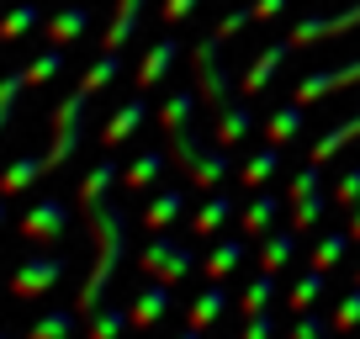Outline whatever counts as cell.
<instances>
[{"label": "cell", "instance_id": "obj_1", "mask_svg": "<svg viewBox=\"0 0 360 339\" xmlns=\"http://www.w3.org/2000/svg\"><path fill=\"white\" fill-rule=\"evenodd\" d=\"M79 207H85L90 228H96V265H90L85 286H79V318H90L101 307L106 286H112L117 265H122V255H127V223H122V207H112V191L90 196V202H79Z\"/></svg>", "mask_w": 360, "mask_h": 339}, {"label": "cell", "instance_id": "obj_2", "mask_svg": "<svg viewBox=\"0 0 360 339\" xmlns=\"http://www.w3.org/2000/svg\"><path fill=\"white\" fill-rule=\"evenodd\" d=\"M223 43L228 37L223 32H212V37H202L196 43V53H191V64H196V85H202V101H207V112L212 117H223V112H233V85H228V69H223Z\"/></svg>", "mask_w": 360, "mask_h": 339}, {"label": "cell", "instance_id": "obj_3", "mask_svg": "<svg viewBox=\"0 0 360 339\" xmlns=\"http://www.w3.org/2000/svg\"><path fill=\"white\" fill-rule=\"evenodd\" d=\"M85 106H90V91H85V85H79V91H69L64 101H58V112H53V143H48V165L75 159L79 138H85Z\"/></svg>", "mask_w": 360, "mask_h": 339}, {"label": "cell", "instance_id": "obj_4", "mask_svg": "<svg viewBox=\"0 0 360 339\" xmlns=\"http://www.w3.org/2000/svg\"><path fill=\"white\" fill-rule=\"evenodd\" d=\"M138 265H143L154 281H186V276L196 271V249H186V244H175V238H165V234H154L148 238V249L138 255Z\"/></svg>", "mask_w": 360, "mask_h": 339}, {"label": "cell", "instance_id": "obj_5", "mask_svg": "<svg viewBox=\"0 0 360 339\" xmlns=\"http://www.w3.org/2000/svg\"><path fill=\"white\" fill-rule=\"evenodd\" d=\"M64 271H69L64 255H27V260L16 265V276H11V292L16 297H48Z\"/></svg>", "mask_w": 360, "mask_h": 339}, {"label": "cell", "instance_id": "obj_6", "mask_svg": "<svg viewBox=\"0 0 360 339\" xmlns=\"http://www.w3.org/2000/svg\"><path fill=\"white\" fill-rule=\"evenodd\" d=\"M355 27H360V0L345 6V11H334V16H307V22H297L292 43L307 48V43H318V37H345V32H355Z\"/></svg>", "mask_w": 360, "mask_h": 339}, {"label": "cell", "instance_id": "obj_7", "mask_svg": "<svg viewBox=\"0 0 360 339\" xmlns=\"http://www.w3.org/2000/svg\"><path fill=\"white\" fill-rule=\"evenodd\" d=\"M355 79H360V58H349V64H339V69H318V75H307L302 85H297V101L313 106V101H323V96L355 85Z\"/></svg>", "mask_w": 360, "mask_h": 339}, {"label": "cell", "instance_id": "obj_8", "mask_svg": "<svg viewBox=\"0 0 360 339\" xmlns=\"http://www.w3.org/2000/svg\"><path fill=\"white\" fill-rule=\"evenodd\" d=\"M292 48H297L292 37H281V43H270V48H259V53L249 58L244 79H238V91H244V96H259V91H265V85H270V75H276V69H281V58L292 53Z\"/></svg>", "mask_w": 360, "mask_h": 339}, {"label": "cell", "instance_id": "obj_9", "mask_svg": "<svg viewBox=\"0 0 360 339\" xmlns=\"http://www.w3.org/2000/svg\"><path fill=\"white\" fill-rule=\"evenodd\" d=\"M22 234H27V238H43V244H48V238H64V234H69V207L53 202V196H48V202H37L32 212L22 217Z\"/></svg>", "mask_w": 360, "mask_h": 339}, {"label": "cell", "instance_id": "obj_10", "mask_svg": "<svg viewBox=\"0 0 360 339\" xmlns=\"http://www.w3.org/2000/svg\"><path fill=\"white\" fill-rule=\"evenodd\" d=\"M175 307V292H169V281H154L143 286V292L133 297V307H127V318H133V328H154L159 318Z\"/></svg>", "mask_w": 360, "mask_h": 339}, {"label": "cell", "instance_id": "obj_11", "mask_svg": "<svg viewBox=\"0 0 360 339\" xmlns=\"http://www.w3.org/2000/svg\"><path fill=\"white\" fill-rule=\"evenodd\" d=\"M143 117H148V101H143V96H133V101H122V106H117L112 117H106V127H101V143H106V148L127 143V138L138 133V122H143Z\"/></svg>", "mask_w": 360, "mask_h": 339}, {"label": "cell", "instance_id": "obj_12", "mask_svg": "<svg viewBox=\"0 0 360 339\" xmlns=\"http://www.w3.org/2000/svg\"><path fill=\"white\" fill-rule=\"evenodd\" d=\"M175 53H180V43L175 37H159V43H148V58L138 64V91H154L159 79L175 69Z\"/></svg>", "mask_w": 360, "mask_h": 339}, {"label": "cell", "instance_id": "obj_13", "mask_svg": "<svg viewBox=\"0 0 360 339\" xmlns=\"http://www.w3.org/2000/svg\"><path fill=\"white\" fill-rule=\"evenodd\" d=\"M276 217H281V196H276V191H259L255 202L238 212V223H244V238H265L270 228H276Z\"/></svg>", "mask_w": 360, "mask_h": 339}, {"label": "cell", "instance_id": "obj_14", "mask_svg": "<svg viewBox=\"0 0 360 339\" xmlns=\"http://www.w3.org/2000/svg\"><path fill=\"white\" fill-rule=\"evenodd\" d=\"M138 16H143V0H117L112 27L101 32V48H106V53H122V43L138 32Z\"/></svg>", "mask_w": 360, "mask_h": 339}, {"label": "cell", "instance_id": "obj_15", "mask_svg": "<svg viewBox=\"0 0 360 339\" xmlns=\"http://www.w3.org/2000/svg\"><path fill=\"white\" fill-rule=\"evenodd\" d=\"M165 170H169V148H143V154H138L133 165H127L122 186H127V191H148V186H154L159 175H165Z\"/></svg>", "mask_w": 360, "mask_h": 339}, {"label": "cell", "instance_id": "obj_16", "mask_svg": "<svg viewBox=\"0 0 360 339\" xmlns=\"http://www.w3.org/2000/svg\"><path fill=\"white\" fill-rule=\"evenodd\" d=\"M297 255V228H270L259 244V271H286Z\"/></svg>", "mask_w": 360, "mask_h": 339}, {"label": "cell", "instance_id": "obj_17", "mask_svg": "<svg viewBox=\"0 0 360 339\" xmlns=\"http://www.w3.org/2000/svg\"><path fill=\"white\" fill-rule=\"evenodd\" d=\"M249 127H255V112H249V101H238L233 112L212 117V143L233 148V143H244V138H249Z\"/></svg>", "mask_w": 360, "mask_h": 339}, {"label": "cell", "instance_id": "obj_18", "mask_svg": "<svg viewBox=\"0 0 360 339\" xmlns=\"http://www.w3.org/2000/svg\"><path fill=\"white\" fill-rule=\"evenodd\" d=\"M223 307H228L223 281H207L202 297H191V313H186V324H191V328H212L217 318H223Z\"/></svg>", "mask_w": 360, "mask_h": 339}, {"label": "cell", "instance_id": "obj_19", "mask_svg": "<svg viewBox=\"0 0 360 339\" xmlns=\"http://www.w3.org/2000/svg\"><path fill=\"white\" fill-rule=\"evenodd\" d=\"M48 170H53V165H48V154H22L11 170H6V175H0V196H16V191H27V186H32L37 175H48Z\"/></svg>", "mask_w": 360, "mask_h": 339}, {"label": "cell", "instance_id": "obj_20", "mask_svg": "<svg viewBox=\"0 0 360 339\" xmlns=\"http://www.w3.org/2000/svg\"><path fill=\"white\" fill-rule=\"evenodd\" d=\"M180 212H186V191H175V186H165V191H159L154 202L143 207V223L154 228V234H165V228L175 223Z\"/></svg>", "mask_w": 360, "mask_h": 339}, {"label": "cell", "instance_id": "obj_21", "mask_svg": "<svg viewBox=\"0 0 360 339\" xmlns=\"http://www.w3.org/2000/svg\"><path fill=\"white\" fill-rule=\"evenodd\" d=\"M207 281H223V276H233L238 265H244V238H223V244L207 249Z\"/></svg>", "mask_w": 360, "mask_h": 339}, {"label": "cell", "instance_id": "obj_22", "mask_svg": "<svg viewBox=\"0 0 360 339\" xmlns=\"http://www.w3.org/2000/svg\"><path fill=\"white\" fill-rule=\"evenodd\" d=\"M228 170H233V165H228V148H223V143H212V148H202V159L191 165V186L212 191V186L228 175Z\"/></svg>", "mask_w": 360, "mask_h": 339}, {"label": "cell", "instance_id": "obj_23", "mask_svg": "<svg viewBox=\"0 0 360 339\" xmlns=\"http://www.w3.org/2000/svg\"><path fill=\"white\" fill-rule=\"evenodd\" d=\"M85 27H90V11L75 0V6H64V11H58L53 22H48V37H53V43L64 48V43H75V37H85Z\"/></svg>", "mask_w": 360, "mask_h": 339}, {"label": "cell", "instance_id": "obj_24", "mask_svg": "<svg viewBox=\"0 0 360 339\" xmlns=\"http://www.w3.org/2000/svg\"><path fill=\"white\" fill-rule=\"evenodd\" d=\"M191 112H196V96H191V91L165 96V106H159V122H165V133H169V138L186 133V127H191Z\"/></svg>", "mask_w": 360, "mask_h": 339}, {"label": "cell", "instance_id": "obj_25", "mask_svg": "<svg viewBox=\"0 0 360 339\" xmlns=\"http://www.w3.org/2000/svg\"><path fill=\"white\" fill-rule=\"evenodd\" d=\"M75 328H79V313L53 307V313H43L32 328H27V339H75Z\"/></svg>", "mask_w": 360, "mask_h": 339}, {"label": "cell", "instance_id": "obj_26", "mask_svg": "<svg viewBox=\"0 0 360 339\" xmlns=\"http://www.w3.org/2000/svg\"><path fill=\"white\" fill-rule=\"evenodd\" d=\"M228 217H233V202H228V196H207L202 212L191 217V234H196V238H212L217 228L228 223Z\"/></svg>", "mask_w": 360, "mask_h": 339}, {"label": "cell", "instance_id": "obj_27", "mask_svg": "<svg viewBox=\"0 0 360 339\" xmlns=\"http://www.w3.org/2000/svg\"><path fill=\"white\" fill-rule=\"evenodd\" d=\"M276 170H281V148L270 143V148H259V154H249L244 165H238V181H244V186H265Z\"/></svg>", "mask_w": 360, "mask_h": 339}, {"label": "cell", "instance_id": "obj_28", "mask_svg": "<svg viewBox=\"0 0 360 339\" xmlns=\"http://www.w3.org/2000/svg\"><path fill=\"white\" fill-rule=\"evenodd\" d=\"M297 133H302V101L281 106V112H276V117H270V122H265V138H270V143H276V148H281V143H292Z\"/></svg>", "mask_w": 360, "mask_h": 339}, {"label": "cell", "instance_id": "obj_29", "mask_svg": "<svg viewBox=\"0 0 360 339\" xmlns=\"http://www.w3.org/2000/svg\"><path fill=\"white\" fill-rule=\"evenodd\" d=\"M270 297H276V271H259L255 281L244 286V297H238V307H244V318L265 313V307H270Z\"/></svg>", "mask_w": 360, "mask_h": 339}, {"label": "cell", "instance_id": "obj_30", "mask_svg": "<svg viewBox=\"0 0 360 339\" xmlns=\"http://www.w3.org/2000/svg\"><path fill=\"white\" fill-rule=\"evenodd\" d=\"M202 148H207V143H202V133H196V127H186V133H175V138H169V165L191 175V165L202 159Z\"/></svg>", "mask_w": 360, "mask_h": 339}, {"label": "cell", "instance_id": "obj_31", "mask_svg": "<svg viewBox=\"0 0 360 339\" xmlns=\"http://www.w3.org/2000/svg\"><path fill=\"white\" fill-rule=\"evenodd\" d=\"M117 181H122V170H117L112 159H101L96 170H85V181H79V202H90V196H106Z\"/></svg>", "mask_w": 360, "mask_h": 339}, {"label": "cell", "instance_id": "obj_32", "mask_svg": "<svg viewBox=\"0 0 360 339\" xmlns=\"http://www.w3.org/2000/svg\"><path fill=\"white\" fill-rule=\"evenodd\" d=\"M349 244H355V238H349V228H345V234H323V238H318V249H313V271H334V265L345 260Z\"/></svg>", "mask_w": 360, "mask_h": 339}, {"label": "cell", "instance_id": "obj_33", "mask_svg": "<svg viewBox=\"0 0 360 339\" xmlns=\"http://www.w3.org/2000/svg\"><path fill=\"white\" fill-rule=\"evenodd\" d=\"M122 328H133V318L122 313V307H96V313H90V339H117L122 334Z\"/></svg>", "mask_w": 360, "mask_h": 339}, {"label": "cell", "instance_id": "obj_34", "mask_svg": "<svg viewBox=\"0 0 360 339\" xmlns=\"http://www.w3.org/2000/svg\"><path fill=\"white\" fill-rule=\"evenodd\" d=\"M355 138H360V117H349L345 127H334V133H323V138L313 143V159L323 165V159H334L339 148H345V143H355Z\"/></svg>", "mask_w": 360, "mask_h": 339}, {"label": "cell", "instance_id": "obj_35", "mask_svg": "<svg viewBox=\"0 0 360 339\" xmlns=\"http://www.w3.org/2000/svg\"><path fill=\"white\" fill-rule=\"evenodd\" d=\"M117 69H122V53H101V58H96V64H90V75L79 79V85H85L90 96H101L106 85H112V79H117Z\"/></svg>", "mask_w": 360, "mask_h": 339}, {"label": "cell", "instance_id": "obj_36", "mask_svg": "<svg viewBox=\"0 0 360 339\" xmlns=\"http://www.w3.org/2000/svg\"><path fill=\"white\" fill-rule=\"evenodd\" d=\"M27 27H37V0H22L16 11L0 16V43H11V37H22Z\"/></svg>", "mask_w": 360, "mask_h": 339}, {"label": "cell", "instance_id": "obj_37", "mask_svg": "<svg viewBox=\"0 0 360 339\" xmlns=\"http://www.w3.org/2000/svg\"><path fill=\"white\" fill-rule=\"evenodd\" d=\"M323 276H328V271H307L302 281L292 286V297H286V302H292V313H307V307L323 297Z\"/></svg>", "mask_w": 360, "mask_h": 339}, {"label": "cell", "instance_id": "obj_38", "mask_svg": "<svg viewBox=\"0 0 360 339\" xmlns=\"http://www.w3.org/2000/svg\"><path fill=\"white\" fill-rule=\"evenodd\" d=\"M58 69H64V48H48V53H37L32 64L22 69V75H27V85H48Z\"/></svg>", "mask_w": 360, "mask_h": 339}, {"label": "cell", "instance_id": "obj_39", "mask_svg": "<svg viewBox=\"0 0 360 339\" xmlns=\"http://www.w3.org/2000/svg\"><path fill=\"white\" fill-rule=\"evenodd\" d=\"M323 207H328L323 191H313V196H302V202H292V228H297V234H307V228L323 217Z\"/></svg>", "mask_w": 360, "mask_h": 339}, {"label": "cell", "instance_id": "obj_40", "mask_svg": "<svg viewBox=\"0 0 360 339\" xmlns=\"http://www.w3.org/2000/svg\"><path fill=\"white\" fill-rule=\"evenodd\" d=\"M334 328H339V334H349V328H360V281L349 286L345 297H339V307H334Z\"/></svg>", "mask_w": 360, "mask_h": 339}, {"label": "cell", "instance_id": "obj_41", "mask_svg": "<svg viewBox=\"0 0 360 339\" xmlns=\"http://www.w3.org/2000/svg\"><path fill=\"white\" fill-rule=\"evenodd\" d=\"M22 91H27V75H22V69L0 79V133H6V122H11V112H16V96H22Z\"/></svg>", "mask_w": 360, "mask_h": 339}, {"label": "cell", "instance_id": "obj_42", "mask_svg": "<svg viewBox=\"0 0 360 339\" xmlns=\"http://www.w3.org/2000/svg\"><path fill=\"white\" fill-rule=\"evenodd\" d=\"M318 170H323L318 159H313V165H302V170H297V181L286 186V202H302V196H313V191H318Z\"/></svg>", "mask_w": 360, "mask_h": 339}, {"label": "cell", "instance_id": "obj_43", "mask_svg": "<svg viewBox=\"0 0 360 339\" xmlns=\"http://www.w3.org/2000/svg\"><path fill=\"white\" fill-rule=\"evenodd\" d=\"M355 202H360V165L345 170V175H339V186H334V207H355Z\"/></svg>", "mask_w": 360, "mask_h": 339}, {"label": "cell", "instance_id": "obj_44", "mask_svg": "<svg viewBox=\"0 0 360 339\" xmlns=\"http://www.w3.org/2000/svg\"><path fill=\"white\" fill-rule=\"evenodd\" d=\"M249 22H255V11H249V6H233V11H228L223 22H217V32H223V37H233V32H244Z\"/></svg>", "mask_w": 360, "mask_h": 339}, {"label": "cell", "instance_id": "obj_45", "mask_svg": "<svg viewBox=\"0 0 360 339\" xmlns=\"http://www.w3.org/2000/svg\"><path fill=\"white\" fill-rule=\"evenodd\" d=\"M270 334H276V318L255 313V318H244V334H238V339H270Z\"/></svg>", "mask_w": 360, "mask_h": 339}, {"label": "cell", "instance_id": "obj_46", "mask_svg": "<svg viewBox=\"0 0 360 339\" xmlns=\"http://www.w3.org/2000/svg\"><path fill=\"white\" fill-rule=\"evenodd\" d=\"M328 328L334 324H323V318H313V313H302V324L292 328V339H328Z\"/></svg>", "mask_w": 360, "mask_h": 339}, {"label": "cell", "instance_id": "obj_47", "mask_svg": "<svg viewBox=\"0 0 360 339\" xmlns=\"http://www.w3.org/2000/svg\"><path fill=\"white\" fill-rule=\"evenodd\" d=\"M196 6H202V0H165V22H186Z\"/></svg>", "mask_w": 360, "mask_h": 339}, {"label": "cell", "instance_id": "obj_48", "mask_svg": "<svg viewBox=\"0 0 360 339\" xmlns=\"http://www.w3.org/2000/svg\"><path fill=\"white\" fill-rule=\"evenodd\" d=\"M249 11H255V22H270V16H281V11H286V0H255Z\"/></svg>", "mask_w": 360, "mask_h": 339}, {"label": "cell", "instance_id": "obj_49", "mask_svg": "<svg viewBox=\"0 0 360 339\" xmlns=\"http://www.w3.org/2000/svg\"><path fill=\"white\" fill-rule=\"evenodd\" d=\"M349 238H355V244H360V202L349 207Z\"/></svg>", "mask_w": 360, "mask_h": 339}, {"label": "cell", "instance_id": "obj_50", "mask_svg": "<svg viewBox=\"0 0 360 339\" xmlns=\"http://www.w3.org/2000/svg\"><path fill=\"white\" fill-rule=\"evenodd\" d=\"M175 339H202V328H191V324H186V328H180Z\"/></svg>", "mask_w": 360, "mask_h": 339}, {"label": "cell", "instance_id": "obj_51", "mask_svg": "<svg viewBox=\"0 0 360 339\" xmlns=\"http://www.w3.org/2000/svg\"><path fill=\"white\" fill-rule=\"evenodd\" d=\"M0 223H6V202H0Z\"/></svg>", "mask_w": 360, "mask_h": 339}, {"label": "cell", "instance_id": "obj_52", "mask_svg": "<svg viewBox=\"0 0 360 339\" xmlns=\"http://www.w3.org/2000/svg\"><path fill=\"white\" fill-rule=\"evenodd\" d=\"M355 281H360V265H355Z\"/></svg>", "mask_w": 360, "mask_h": 339}, {"label": "cell", "instance_id": "obj_53", "mask_svg": "<svg viewBox=\"0 0 360 339\" xmlns=\"http://www.w3.org/2000/svg\"><path fill=\"white\" fill-rule=\"evenodd\" d=\"M0 339H6V334H0Z\"/></svg>", "mask_w": 360, "mask_h": 339}]
</instances>
